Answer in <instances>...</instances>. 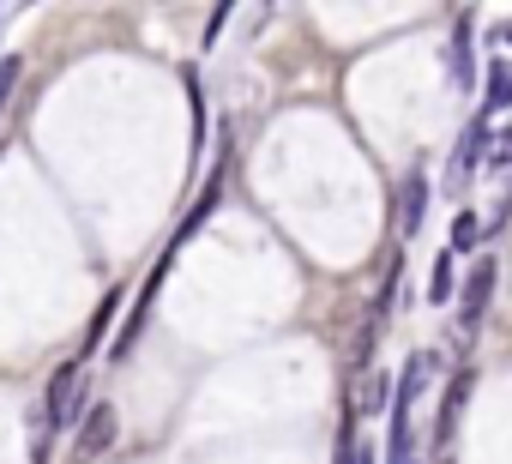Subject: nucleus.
<instances>
[{"instance_id":"obj_14","label":"nucleus","mask_w":512,"mask_h":464,"mask_svg":"<svg viewBox=\"0 0 512 464\" xmlns=\"http://www.w3.org/2000/svg\"><path fill=\"white\" fill-rule=\"evenodd\" d=\"M494 37H500V49H506V43H512V25H500V31H494Z\"/></svg>"},{"instance_id":"obj_4","label":"nucleus","mask_w":512,"mask_h":464,"mask_svg":"<svg viewBox=\"0 0 512 464\" xmlns=\"http://www.w3.org/2000/svg\"><path fill=\"white\" fill-rule=\"evenodd\" d=\"M428 193H434V181H428L422 169H410L404 187H398V236H422V223H428Z\"/></svg>"},{"instance_id":"obj_2","label":"nucleus","mask_w":512,"mask_h":464,"mask_svg":"<svg viewBox=\"0 0 512 464\" xmlns=\"http://www.w3.org/2000/svg\"><path fill=\"white\" fill-rule=\"evenodd\" d=\"M488 121H494V115H482V109H476V115H470V127H464V139H458V145H452V157H446V193H452V199H458V193L476 181V169L488 163Z\"/></svg>"},{"instance_id":"obj_7","label":"nucleus","mask_w":512,"mask_h":464,"mask_svg":"<svg viewBox=\"0 0 512 464\" xmlns=\"http://www.w3.org/2000/svg\"><path fill=\"white\" fill-rule=\"evenodd\" d=\"M482 79H488V91H482V115H500V109H512V55L500 49L488 67H482Z\"/></svg>"},{"instance_id":"obj_6","label":"nucleus","mask_w":512,"mask_h":464,"mask_svg":"<svg viewBox=\"0 0 512 464\" xmlns=\"http://www.w3.org/2000/svg\"><path fill=\"white\" fill-rule=\"evenodd\" d=\"M464 398H470V368H458L446 380V398H440V422H434V446H452V428L464 416Z\"/></svg>"},{"instance_id":"obj_8","label":"nucleus","mask_w":512,"mask_h":464,"mask_svg":"<svg viewBox=\"0 0 512 464\" xmlns=\"http://www.w3.org/2000/svg\"><path fill=\"white\" fill-rule=\"evenodd\" d=\"M109 428H115V416H109V404H97V410L85 416V428L73 434V452H79V458H97L103 440H109Z\"/></svg>"},{"instance_id":"obj_12","label":"nucleus","mask_w":512,"mask_h":464,"mask_svg":"<svg viewBox=\"0 0 512 464\" xmlns=\"http://www.w3.org/2000/svg\"><path fill=\"white\" fill-rule=\"evenodd\" d=\"M19 55H0V109H7V97H13V85H19Z\"/></svg>"},{"instance_id":"obj_5","label":"nucleus","mask_w":512,"mask_h":464,"mask_svg":"<svg viewBox=\"0 0 512 464\" xmlns=\"http://www.w3.org/2000/svg\"><path fill=\"white\" fill-rule=\"evenodd\" d=\"M476 79H482V67H476V25H470V13H458L452 19V85L476 91Z\"/></svg>"},{"instance_id":"obj_1","label":"nucleus","mask_w":512,"mask_h":464,"mask_svg":"<svg viewBox=\"0 0 512 464\" xmlns=\"http://www.w3.org/2000/svg\"><path fill=\"white\" fill-rule=\"evenodd\" d=\"M85 398V362L73 356V362H61L55 374H49V398H43V416H49V434H67L73 422H79V404Z\"/></svg>"},{"instance_id":"obj_11","label":"nucleus","mask_w":512,"mask_h":464,"mask_svg":"<svg viewBox=\"0 0 512 464\" xmlns=\"http://www.w3.org/2000/svg\"><path fill=\"white\" fill-rule=\"evenodd\" d=\"M482 169H494V175H506L512 169V121H506V133L500 139H488V163Z\"/></svg>"},{"instance_id":"obj_9","label":"nucleus","mask_w":512,"mask_h":464,"mask_svg":"<svg viewBox=\"0 0 512 464\" xmlns=\"http://www.w3.org/2000/svg\"><path fill=\"white\" fill-rule=\"evenodd\" d=\"M452 278H458V254L440 248L434 254V272H428V302H452Z\"/></svg>"},{"instance_id":"obj_10","label":"nucleus","mask_w":512,"mask_h":464,"mask_svg":"<svg viewBox=\"0 0 512 464\" xmlns=\"http://www.w3.org/2000/svg\"><path fill=\"white\" fill-rule=\"evenodd\" d=\"M476 242H482V217L470 211V205H458V217H452V254H476Z\"/></svg>"},{"instance_id":"obj_13","label":"nucleus","mask_w":512,"mask_h":464,"mask_svg":"<svg viewBox=\"0 0 512 464\" xmlns=\"http://www.w3.org/2000/svg\"><path fill=\"white\" fill-rule=\"evenodd\" d=\"M229 13H235V0H217V7H211V25H205V49L223 37V25H229Z\"/></svg>"},{"instance_id":"obj_3","label":"nucleus","mask_w":512,"mask_h":464,"mask_svg":"<svg viewBox=\"0 0 512 464\" xmlns=\"http://www.w3.org/2000/svg\"><path fill=\"white\" fill-rule=\"evenodd\" d=\"M488 296H494V260L476 254L470 260V278H464V296H458V338H476V326L488 314Z\"/></svg>"}]
</instances>
